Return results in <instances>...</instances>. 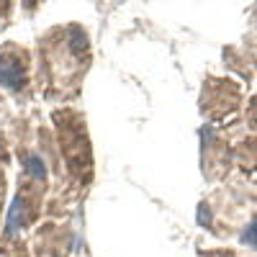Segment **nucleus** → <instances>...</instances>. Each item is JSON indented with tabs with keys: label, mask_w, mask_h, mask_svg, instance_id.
Segmentation results:
<instances>
[{
	"label": "nucleus",
	"mask_w": 257,
	"mask_h": 257,
	"mask_svg": "<svg viewBox=\"0 0 257 257\" xmlns=\"http://www.w3.org/2000/svg\"><path fill=\"white\" fill-rule=\"evenodd\" d=\"M247 244H252V247H257V221H252L249 224V229L244 231V237H242Z\"/></svg>",
	"instance_id": "nucleus-3"
},
{
	"label": "nucleus",
	"mask_w": 257,
	"mask_h": 257,
	"mask_svg": "<svg viewBox=\"0 0 257 257\" xmlns=\"http://www.w3.org/2000/svg\"><path fill=\"white\" fill-rule=\"evenodd\" d=\"M26 82V57L18 54L16 47H6L0 52V85L18 93Z\"/></svg>",
	"instance_id": "nucleus-1"
},
{
	"label": "nucleus",
	"mask_w": 257,
	"mask_h": 257,
	"mask_svg": "<svg viewBox=\"0 0 257 257\" xmlns=\"http://www.w3.org/2000/svg\"><path fill=\"white\" fill-rule=\"evenodd\" d=\"M26 167H29V173H31L36 180L44 178V162H41L36 155H29V157H26Z\"/></svg>",
	"instance_id": "nucleus-2"
}]
</instances>
